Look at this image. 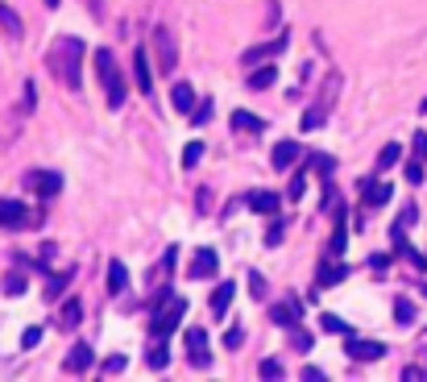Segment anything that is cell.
<instances>
[{
    "mask_svg": "<svg viewBox=\"0 0 427 382\" xmlns=\"http://www.w3.org/2000/svg\"><path fill=\"white\" fill-rule=\"evenodd\" d=\"M199 158H203V142H191L187 150H183V171H195Z\"/></svg>",
    "mask_w": 427,
    "mask_h": 382,
    "instance_id": "obj_33",
    "label": "cell"
},
{
    "mask_svg": "<svg viewBox=\"0 0 427 382\" xmlns=\"http://www.w3.org/2000/svg\"><path fill=\"white\" fill-rule=\"evenodd\" d=\"M38 216L25 208V204H17V199H0V229H25V225H34Z\"/></svg>",
    "mask_w": 427,
    "mask_h": 382,
    "instance_id": "obj_6",
    "label": "cell"
},
{
    "mask_svg": "<svg viewBox=\"0 0 427 382\" xmlns=\"http://www.w3.org/2000/svg\"><path fill=\"white\" fill-rule=\"evenodd\" d=\"M303 187H307V179H303V175H294V179H290V187H286V195H290V199H299Z\"/></svg>",
    "mask_w": 427,
    "mask_h": 382,
    "instance_id": "obj_43",
    "label": "cell"
},
{
    "mask_svg": "<svg viewBox=\"0 0 427 382\" xmlns=\"http://www.w3.org/2000/svg\"><path fill=\"white\" fill-rule=\"evenodd\" d=\"M249 295H253V299H266V279H262L257 270H249Z\"/></svg>",
    "mask_w": 427,
    "mask_h": 382,
    "instance_id": "obj_37",
    "label": "cell"
},
{
    "mask_svg": "<svg viewBox=\"0 0 427 382\" xmlns=\"http://www.w3.org/2000/svg\"><path fill=\"white\" fill-rule=\"evenodd\" d=\"M208 121H212V100H203V104L191 108V125H208Z\"/></svg>",
    "mask_w": 427,
    "mask_h": 382,
    "instance_id": "obj_34",
    "label": "cell"
},
{
    "mask_svg": "<svg viewBox=\"0 0 427 382\" xmlns=\"http://www.w3.org/2000/svg\"><path fill=\"white\" fill-rule=\"evenodd\" d=\"M411 142H415V150H419V154H427V133H415Z\"/></svg>",
    "mask_w": 427,
    "mask_h": 382,
    "instance_id": "obj_51",
    "label": "cell"
},
{
    "mask_svg": "<svg viewBox=\"0 0 427 382\" xmlns=\"http://www.w3.org/2000/svg\"><path fill=\"white\" fill-rule=\"evenodd\" d=\"M121 370H125V357H121V353H116V357H108V362H104V374H121Z\"/></svg>",
    "mask_w": 427,
    "mask_h": 382,
    "instance_id": "obj_45",
    "label": "cell"
},
{
    "mask_svg": "<svg viewBox=\"0 0 427 382\" xmlns=\"http://www.w3.org/2000/svg\"><path fill=\"white\" fill-rule=\"evenodd\" d=\"M344 353H348L353 362H378V357H386V345H381V341H365V336H353V333H348V341H344Z\"/></svg>",
    "mask_w": 427,
    "mask_h": 382,
    "instance_id": "obj_4",
    "label": "cell"
},
{
    "mask_svg": "<svg viewBox=\"0 0 427 382\" xmlns=\"http://www.w3.org/2000/svg\"><path fill=\"white\" fill-rule=\"evenodd\" d=\"M46 4H50V8H58V0H46Z\"/></svg>",
    "mask_w": 427,
    "mask_h": 382,
    "instance_id": "obj_52",
    "label": "cell"
},
{
    "mask_svg": "<svg viewBox=\"0 0 427 382\" xmlns=\"http://www.w3.org/2000/svg\"><path fill=\"white\" fill-rule=\"evenodd\" d=\"M398 158H402V145H398V142L381 145V154H378V171H390V166H394Z\"/></svg>",
    "mask_w": 427,
    "mask_h": 382,
    "instance_id": "obj_30",
    "label": "cell"
},
{
    "mask_svg": "<svg viewBox=\"0 0 427 382\" xmlns=\"http://www.w3.org/2000/svg\"><path fill=\"white\" fill-rule=\"evenodd\" d=\"M257 378H266V382H278V378H283V366H278L274 357H266V362L257 366Z\"/></svg>",
    "mask_w": 427,
    "mask_h": 382,
    "instance_id": "obj_32",
    "label": "cell"
},
{
    "mask_svg": "<svg viewBox=\"0 0 427 382\" xmlns=\"http://www.w3.org/2000/svg\"><path fill=\"white\" fill-rule=\"evenodd\" d=\"M133 79H137L142 96L154 92V75H149V58H145V50H137V54H133Z\"/></svg>",
    "mask_w": 427,
    "mask_h": 382,
    "instance_id": "obj_18",
    "label": "cell"
},
{
    "mask_svg": "<svg viewBox=\"0 0 427 382\" xmlns=\"http://www.w3.org/2000/svg\"><path fill=\"white\" fill-rule=\"evenodd\" d=\"M154 46H158V67L170 75L175 71V58H179V50H175V38H170V29H154Z\"/></svg>",
    "mask_w": 427,
    "mask_h": 382,
    "instance_id": "obj_8",
    "label": "cell"
},
{
    "mask_svg": "<svg viewBox=\"0 0 427 382\" xmlns=\"http://www.w3.org/2000/svg\"><path fill=\"white\" fill-rule=\"evenodd\" d=\"M129 283V275H125V262H108V295H121Z\"/></svg>",
    "mask_w": 427,
    "mask_h": 382,
    "instance_id": "obj_23",
    "label": "cell"
},
{
    "mask_svg": "<svg viewBox=\"0 0 427 382\" xmlns=\"http://www.w3.org/2000/svg\"><path fill=\"white\" fill-rule=\"evenodd\" d=\"M88 366H92V349L79 341V345L67 353V370H71V374H79V370H88Z\"/></svg>",
    "mask_w": 427,
    "mask_h": 382,
    "instance_id": "obj_20",
    "label": "cell"
},
{
    "mask_svg": "<svg viewBox=\"0 0 427 382\" xmlns=\"http://www.w3.org/2000/svg\"><path fill=\"white\" fill-rule=\"evenodd\" d=\"M344 275H348L344 262H340V266H336V262H320V286H336Z\"/></svg>",
    "mask_w": 427,
    "mask_h": 382,
    "instance_id": "obj_22",
    "label": "cell"
},
{
    "mask_svg": "<svg viewBox=\"0 0 427 382\" xmlns=\"http://www.w3.org/2000/svg\"><path fill=\"white\" fill-rule=\"evenodd\" d=\"M224 345H229V349H240V345H245V333H240V329H229Z\"/></svg>",
    "mask_w": 427,
    "mask_h": 382,
    "instance_id": "obj_46",
    "label": "cell"
},
{
    "mask_svg": "<svg viewBox=\"0 0 427 382\" xmlns=\"http://www.w3.org/2000/svg\"><path fill=\"white\" fill-rule=\"evenodd\" d=\"M270 320H274L278 329H299V320H303V308H299L294 299H286V303H274V308H270Z\"/></svg>",
    "mask_w": 427,
    "mask_h": 382,
    "instance_id": "obj_10",
    "label": "cell"
},
{
    "mask_svg": "<svg viewBox=\"0 0 427 382\" xmlns=\"http://www.w3.org/2000/svg\"><path fill=\"white\" fill-rule=\"evenodd\" d=\"M320 324H324V333H353V329H348V324H344V320H340V316H332V312H328V316H324V320H320Z\"/></svg>",
    "mask_w": 427,
    "mask_h": 382,
    "instance_id": "obj_36",
    "label": "cell"
},
{
    "mask_svg": "<svg viewBox=\"0 0 427 382\" xmlns=\"http://www.w3.org/2000/svg\"><path fill=\"white\" fill-rule=\"evenodd\" d=\"M187 362L195 370H208L212 366V349H208V329H191L187 333Z\"/></svg>",
    "mask_w": 427,
    "mask_h": 382,
    "instance_id": "obj_5",
    "label": "cell"
},
{
    "mask_svg": "<svg viewBox=\"0 0 427 382\" xmlns=\"http://www.w3.org/2000/svg\"><path fill=\"white\" fill-rule=\"evenodd\" d=\"M216 266H220L216 249H195V258H191L187 279H208V275H216Z\"/></svg>",
    "mask_w": 427,
    "mask_h": 382,
    "instance_id": "obj_12",
    "label": "cell"
},
{
    "mask_svg": "<svg viewBox=\"0 0 427 382\" xmlns=\"http://www.w3.org/2000/svg\"><path fill=\"white\" fill-rule=\"evenodd\" d=\"M233 295H237V286L233 283H220L216 291H212V316H229V308H233Z\"/></svg>",
    "mask_w": 427,
    "mask_h": 382,
    "instance_id": "obj_16",
    "label": "cell"
},
{
    "mask_svg": "<svg viewBox=\"0 0 427 382\" xmlns=\"http://www.w3.org/2000/svg\"><path fill=\"white\" fill-rule=\"evenodd\" d=\"M79 320H83V303H79V299H67V303H62V316H58V324L71 333Z\"/></svg>",
    "mask_w": 427,
    "mask_h": 382,
    "instance_id": "obj_21",
    "label": "cell"
},
{
    "mask_svg": "<svg viewBox=\"0 0 427 382\" xmlns=\"http://www.w3.org/2000/svg\"><path fill=\"white\" fill-rule=\"evenodd\" d=\"M274 79H278V67H257V71L249 75V88H253V92H266Z\"/></svg>",
    "mask_w": 427,
    "mask_h": 382,
    "instance_id": "obj_24",
    "label": "cell"
},
{
    "mask_svg": "<svg viewBox=\"0 0 427 382\" xmlns=\"http://www.w3.org/2000/svg\"><path fill=\"white\" fill-rule=\"evenodd\" d=\"M299 154H303V145H299V142H278L270 162H274V171H290V166L299 162Z\"/></svg>",
    "mask_w": 427,
    "mask_h": 382,
    "instance_id": "obj_13",
    "label": "cell"
},
{
    "mask_svg": "<svg viewBox=\"0 0 427 382\" xmlns=\"http://www.w3.org/2000/svg\"><path fill=\"white\" fill-rule=\"evenodd\" d=\"M233 129H237V133H249V138H257V133H266V121L253 117V112H245V108H237V112H233Z\"/></svg>",
    "mask_w": 427,
    "mask_h": 382,
    "instance_id": "obj_14",
    "label": "cell"
},
{
    "mask_svg": "<svg viewBox=\"0 0 427 382\" xmlns=\"http://www.w3.org/2000/svg\"><path fill=\"white\" fill-rule=\"evenodd\" d=\"M79 58H83V38H71V34H62V38H54V46H50V71L67 84V88H75L79 92Z\"/></svg>",
    "mask_w": 427,
    "mask_h": 382,
    "instance_id": "obj_1",
    "label": "cell"
},
{
    "mask_svg": "<svg viewBox=\"0 0 427 382\" xmlns=\"http://www.w3.org/2000/svg\"><path fill=\"white\" fill-rule=\"evenodd\" d=\"M0 29L8 34V42H21V38H25V25H21V17H17V13L4 4V0H0Z\"/></svg>",
    "mask_w": 427,
    "mask_h": 382,
    "instance_id": "obj_15",
    "label": "cell"
},
{
    "mask_svg": "<svg viewBox=\"0 0 427 382\" xmlns=\"http://www.w3.org/2000/svg\"><path fill=\"white\" fill-rule=\"evenodd\" d=\"M394 253H398V258H407L415 270H427V258L419 253V249H411V241H402V229H394Z\"/></svg>",
    "mask_w": 427,
    "mask_h": 382,
    "instance_id": "obj_17",
    "label": "cell"
},
{
    "mask_svg": "<svg viewBox=\"0 0 427 382\" xmlns=\"http://www.w3.org/2000/svg\"><path fill=\"white\" fill-rule=\"evenodd\" d=\"M419 378H427L423 370H415V366H411V370H402V382H419Z\"/></svg>",
    "mask_w": 427,
    "mask_h": 382,
    "instance_id": "obj_50",
    "label": "cell"
},
{
    "mask_svg": "<svg viewBox=\"0 0 427 382\" xmlns=\"http://www.w3.org/2000/svg\"><path fill=\"white\" fill-rule=\"evenodd\" d=\"M170 108H179V112H187V117H191V108H195V88L179 79V84L170 88Z\"/></svg>",
    "mask_w": 427,
    "mask_h": 382,
    "instance_id": "obj_19",
    "label": "cell"
},
{
    "mask_svg": "<svg viewBox=\"0 0 427 382\" xmlns=\"http://www.w3.org/2000/svg\"><path fill=\"white\" fill-rule=\"evenodd\" d=\"M344 245H348V229H344V208H340V216H336V233L328 241V249L332 253H344Z\"/></svg>",
    "mask_w": 427,
    "mask_h": 382,
    "instance_id": "obj_28",
    "label": "cell"
},
{
    "mask_svg": "<svg viewBox=\"0 0 427 382\" xmlns=\"http://www.w3.org/2000/svg\"><path fill=\"white\" fill-rule=\"evenodd\" d=\"M145 362H149V370H166V366H170V349H166V345L158 341V345H154V349L145 353Z\"/></svg>",
    "mask_w": 427,
    "mask_h": 382,
    "instance_id": "obj_27",
    "label": "cell"
},
{
    "mask_svg": "<svg viewBox=\"0 0 427 382\" xmlns=\"http://www.w3.org/2000/svg\"><path fill=\"white\" fill-rule=\"evenodd\" d=\"M394 320H398V324H415V303H411V299H398V303H394Z\"/></svg>",
    "mask_w": 427,
    "mask_h": 382,
    "instance_id": "obj_31",
    "label": "cell"
},
{
    "mask_svg": "<svg viewBox=\"0 0 427 382\" xmlns=\"http://www.w3.org/2000/svg\"><path fill=\"white\" fill-rule=\"evenodd\" d=\"M183 316H187V299L183 295H170L158 312H149V336L154 341H166V336L183 324Z\"/></svg>",
    "mask_w": 427,
    "mask_h": 382,
    "instance_id": "obj_3",
    "label": "cell"
},
{
    "mask_svg": "<svg viewBox=\"0 0 427 382\" xmlns=\"http://www.w3.org/2000/svg\"><path fill=\"white\" fill-rule=\"evenodd\" d=\"M278 241H283V225H278V220H274V225H270V233H266V245H270V249H274V245H278Z\"/></svg>",
    "mask_w": 427,
    "mask_h": 382,
    "instance_id": "obj_48",
    "label": "cell"
},
{
    "mask_svg": "<svg viewBox=\"0 0 427 382\" xmlns=\"http://www.w3.org/2000/svg\"><path fill=\"white\" fill-rule=\"evenodd\" d=\"M423 112H427V100H423Z\"/></svg>",
    "mask_w": 427,
    "mask_h": 382,
    "instance_id": "obj_53",
    "label": "cell"
},
{
    "mask_svg": "<svg viewBox=\"0 0 427 382\" xmlns=\"http://www.w3.org/2000/svg\"><path fill=\"white\" fill-rule=\"evenodd\" d=\"M407 183H423V166H419V162L407 166Z\"/></svg>",
    "mask_w": 427,
    "mask_h": 382,
    "instance_id": "obj_49",
    "label": "cell"
},
{
    "mask_svg": "<svg viewBox=\"0 0 427 382\" xmlns=\"http://www.w3.org/2000/svg\"><path fill=\"white\" fill-rule=\"evenodd\" d=\"M415 220H419V212H415V204H407V208H402V216L394 220V229H411Z\"/></svg>",
    "mask_w": 427,
    "mask_h": 382,
    "instance_id": "obj_40",
    "label": "cell"
},
{
    "mask_svg": "<svg viewBox=\"0 0 427 382\" xmlns=\"http://www.w3.org/2000/svg\"><path fill=\"white\" fill-rule=\"evenodd\" d=\"M95 75H100V84H104V96H108V108H121L125 104V75H121V67H116V58H112V50H95Z\"/></svg>",
    "mask_w": 427,
    "mask_h": 382,
    "instance_id": "obj_2",
    "label": "cell"
},
{
    "mask_svg": "<svg viewBox=\"0 0 427 382\" xmlns=\"http://www.w3.org/2000/svg\"><path fill=\"white\" fill-rule=\"evenodd\" d=\"M390 195H394L390 183H365V204H370V208H374V204H390Z\"/></svg>",
    "mask_w": 427,
    "mask_h": 382,
    "instance_id": "obj_25",
    "label": "cell"
},
{
    "mask_svg": "<svg viewBox=\"0 0 427 382\" xmlns=\"http://www.w3.org/2000/svg\"><path fill=\"white\" fill-rule=\"evenodd\" d=\"M38 341H42V329H38V324H29V329L21 333V349H38Z\"/></svg>",
    "mask_w": 427,
    "mask_h": 382,
    "instance_id": "obj_38",
    "label": "cell"
},
{
    "mask_svg": "<svg viewBox=\"0 0 427 382\" xmlns=\"http://www.w3.org/2000/svg\"><path fill=\"white\" fill-rule=\"evenodd\" d=\"M299 378H303V382H324L328 374H324L320 366H303V374H299Z\"/></svg>",
    "mask_w": 427,
    "mask_h": 382,
    "instance_id": "obj_42",
    "label": "cell"
},
{
    "mask_svg": "<svg viewBox=\"0 0 427 382\" xmlns=\"http://www.w3.org/2000/svg\"><path fill=\"white\" fill-rule=\"evenodd\" d=\"M336 92H340V75H328V84H324V92H320V112L328 117V108H332V100H336Z\"/></svg>",
    "mask_w": 427,
    "mask_h": 382,
    "instance_id": "obj_26",
    "label": "cell"
},
{
    "mask_svg": "<svg viewBox=\"0 0 427 382\" xmlns=\"http://www.w3.org/2000/svg\"><path fill=\"white\" fill-rule=\"evenodd\" d=\"M29 187L38 191L42 199H54V195L62 191V175H54V171H34V175H29Z\"/></svg>",
    "mask_w": 427,
    "mask_h": 382,
    "instance_id": "obj_11",
    "label": "cell"
},
{
    "mask_svg": "<svg viewBox=\"0 0 427 382\" xmlns=\"http://www.w3.org/2000/svg\"><path fill=\"white\" fill-rule=\"evenodd\" d=\"M245 204H249L257 216H274V212L283 208V195H274V191H249Z\"/></svg>",
    "mask_w": 427,
    "mask_h": 382,
    "instance_id": "obj_9",
    "label": "cell"
},
{
    "mask_svg": "<svg viewBox=\"0 0 427 382\" xmlns=\"http://www.w3.org/2000/svg\"><path fill=\"white\" fill-rule=\"evenodd\" d=\"M4 295H21V291H25V275H17V270H13V275H4Z\"/></svg>",
    "mask_w": 427,
    "mask_h": 382,
    "instance_id": "obj_35",
    "label": "cell"
},
{
    "mask_svg": "<svg viewBox=\"0 0 427 382\" xmlns=\"http://www.w3.org/2000/svg\"><path fill=\"white\" fill-rule=\"evenodd\" d=\"M290 345H294V349H311V345H316V336L303 333V329H290Z\"/></svg>",
    "mask_w": 427,
    "mask_h": 382,
    "instance_id": "obj_39",
    "label": "cell"
},
{
    "mask_svg": "<svg viewBox=\"0 0 427 382\" xmlns=\"http://www.w3.org/2000/svg\"><path fill=\"white\" fill-rule=\"evenodd\" d=\"M290 46V34H278L274 42H262V46H249L245 54H240V62L245 67H257V62H266V58H278L283 50Z\"/></svg>",
    "mask_w": 427,
    "mask_h": 382,
    "instance_id": "obj_7",
    "label": "cell"
},
{
    "mask_svg": "<svg viewBox=\"0 0 427 382\" xmlns=\"http://www.w3.org/2000/svg\"><path fill=\"white\" fill-rule=\"evenodd\" d=\"M34 104H38V88H34V79L25 84V112H34Z\"/></svg>",
    "mask_w": 427,
    "mask_h": 382,
    "instance_id": "obj_47",
    "label": "cell"
},
{
    "mask_svg": "<svg viewBox=\"0 0 427 382\" xmlns=\"http://www.w3.org/2000/svg\"><path fill=\"white\" fill-rule=\"evenodd\" d=\"M71 279H75V270H62V275H54V279L46 283V299H58V295L71 286Z\"/></svg>",
    "mask_w": 427,
    "mask_h": 382,
    "instance_id": "obj_29",
    "label": "cell"
},
{
    "mask_svg": "<svg viewBox=\"0 0 427 382\" xmlns=\"http://www.w3.org/2000/svg\"><path fill=\"white\" fill-rule=\"evenodd\" d=\"M370 270L386 275V270H390V258H386V253H374V258H370Z\"/></svg>",
    "mask_w": 427,
    "mask_h": 382,
    "instance_id": "obj_44",
    "label": "cell"
},
{
    "mask_svg": "<svg viewBox=\"0 0 427 382\" xmlns=\"http://www.w3.org/2000/svg\"><path fill=\"white\" fill-rule=\"evenodd\" d=\"M307 162H311V166H316V171H320V175H324V179H328V175H332V158H324V154H316V158H307Z\"/></svg>",
    "mask_w": 427,
    "mask_h": 382,
    "instance_id": "obj_41",
    "label": "cell"
}]
</instances>
